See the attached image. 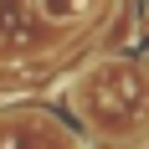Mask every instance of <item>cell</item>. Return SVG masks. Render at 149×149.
Listing matches in <instances>:
<instances>
[{"label": "cell", "instance_id": "6da1fadb", "mask_svg": "<svg viewBox=\"0 0 149 149\" xmlns=\"http://www.w3.org/2000/svg\"><path fill=\"white\" fill-rule=\"evenodd\" d=\"M67 108L77 129L103 144H134L149 134V62L98 57L67 82Z\"/></svg>", "mask_w": 149, "mask_h": 149}, {"label": "cell", "instance_id": "7a4b0ae2", "mask_svg": "<svg viewBox=\"0 0 149 149\" xmlns=\"http://www.w3.org/2000/svg\"><path fill=\"white\" fill-rule=\"evenodd\" d=\"M0 149H82V139L46 108H10L0 113Z\"/></svg>", "mask_w": 149, "mask_h": 149}]
</instances>
